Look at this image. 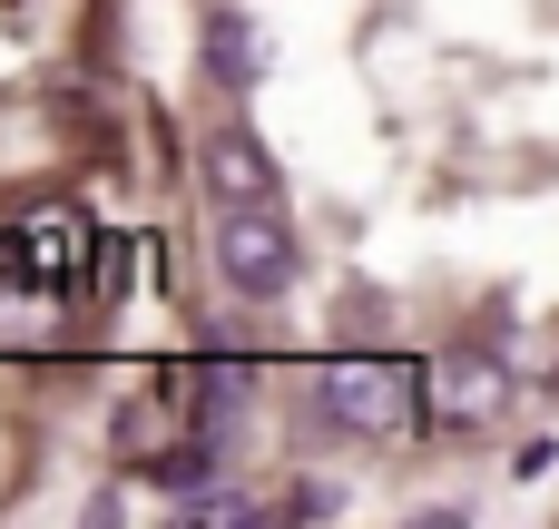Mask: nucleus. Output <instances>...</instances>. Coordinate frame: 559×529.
<instances>
[{"label":"nucleus","instance_id":"obj_4","mask_svg":"<svg viewBox=\"0 0 559 529\" xmlns=\"http://www.w3.org/2000/svg\"><path fill=\"white\" fill-rule=\"evenodd\" d=\"M197 177H206V196H216V206H275V187H285V177H275V157H265L246 128H216V137L197 147Z\"/></svg>","mask_w":559,"mask_h":529},{"label":"nucleus","instance_id":"obj_5","mask_svg":"<svg viewBox=\"0 0 559 529\" xmlns=\"http://www.w3.org/2000/svg\"><path fill=\"white\" fill-rule=\"evenodd\" d=\"M501 402H511V373L491 353H452L423 373V412H442V422H501Z\"/></svg>","mask_w":559,"mask_h":529},{"label":"nucleus","instance_id":"obj_1","mask_svg":"<svg viewBox=\"0 0 559 529\" xmlns=\"http://www.w3.org/2000/svg\"><path fill=\"white\" fill-rule=\"evenodd\" d=\"M314 402H324V422H344L364 442H403V432H423V363H403V353H344V363L314 373Z\"/></svg>","mask_w":559,"mask_h":529},{"label":"nucleus","instance_id":"obj_2","mask_svg":"<svg viewBox=\"0 0 559 529\" xmlns=\"http://www.w3.org/2000/svg\"><path fill=\"white\" fill-rule=\"evenodd\" d=\"M88 255H98L88 206L39 196V206H20V216L0 226V294H10V285H79V275H88Z\"/></svg>","mask_w":559,"mask_h":529},{"label":"nucleus","instance_id":"obj_6","mask_svg":"<svg viewBox=\"0 0 559 529\" xmlns=\"http://www.w3.org/2000/svg\"><path fill=\"white\" fill-rule=\"evenodd\" d=\"M206 79H226V88L265 79V29L236 20V10H216V20H206Z\"/></svg>","mask_w":559,"mask_h":529},{"label":"nucleus","instance_id":"obj_3","mask_svg":"<svg viewBox=\"0 0 559 529\" xmlns=\"http://www.w3.org/2000/svg\"><path fill=\"white\" fill-rule=\"evenodd\" d=\"M216 275L236 294H285L295 285V226L275 206H216Z\"/></svg>","mask_w":559,"mask_h":529}]
</instances>
